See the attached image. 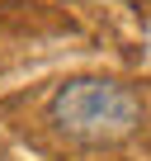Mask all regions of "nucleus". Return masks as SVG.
I'll return each mask as SVG.
<instances>
[{
	"label": "nucleus",
	"mask_w": 151,
	"mask_h": 161,
	"mask_svg": "<svg viewBox=\"0 0 151 161\" xmlns=\"http://www.w3.org/2000/svg\"><path fill=\"white\" fill-rule=\"evenodd\" d=\"M52 123L76 142H118L142 123V100L118 80H71L52 95Z\"/></svg>",
	"instance_id": "f257e3e1"
}]
</instances>
